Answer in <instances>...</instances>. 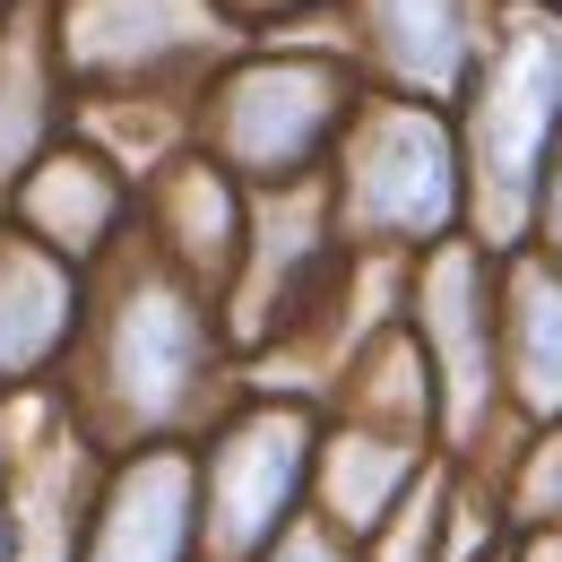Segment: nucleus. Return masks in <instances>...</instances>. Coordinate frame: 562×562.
Returning <instances> with one entry per match:
<instances>
[{"mask_svg":"<svg viewBox=\"0 0 562 562\" xmlns=\"http://www.w3.org/2000/svg\"><path fill=\"white\" fill-rule=\"evenodd\" d=\"M546 234H554V251H562V165H554V200H546Z\"/></svg>","mask_w":562,"mask_h":562,"instance_id":"15","label":"nucleus"},{"mask_svg":"<svg viewBox=\"0 0 562 562\" xmlns=\"http://www.w3.org/2000/svg\"><path fill=\"white\" fill-rule=\"evenodd\" d=\"M519 519H537V528L562 519V424L528 450V468H519Z\"/></svg>","mask_w":562,"mask_h":562,"instance_id":"12","label":"nucleus"},{"mask_svg":"<svg viewBox=\"0 0 562 562\" xmlns=\"http://www.w3.org/2000/svg\"><path fill=\"white\" fill-rule=\"evenodd\" d=\"M35 216H44V234H61V243H95L104 225H113V191L87 173V165H53V182L35 191Z\"/></svg>","mask_w":562,"mask_h":562,"instance_id":"11","label":"nucleus"},{"mask_svg":"<svg viewBox=\"0 0 562 562\" xmlns=\"http://www.w3.org/2000/svg\"><path fill=\"white\" fill-rule=\"evenodd\" d=\"M191 537H200V468L182 450H139L95 510L87 562H191Z\"/></svg>","mask_w":562,"mask_h":562,"instance_id":"6","label":"nucleus"},{"mask_svg":"<svg viewBox=\"0 0 562 562\" xmlns=\"http://www.w3.org/2000/svg\"><path fill=\"white\" fill-rule=\"evenodd\" d=\"M260 562H355V554L338 546V537H329V528H312V519H294V528H285V537H278V546H269Z\"/></svg>","mask_w":562,"mask_h":562,"instance_id":"13","label":"nucleus"},{"mask_svg":"<svg viewBox=\"0 0 562 562\" xmlns=\"http://www.w3.org/2000/svg\"><path fill=\"white\" fill-rule=\"evenodd\" d=\"M329 113H338V87L321 70H251L225 87L216 139H225V156L243 173H294L329 139Z\"/></svg>","mask_w":562,"mask_h":562,"instance_id":"7","label":"nucleus"},{"mask_svg":"<svg viewBox=\"0 0 562 562\" xmlns=\"http://www.w3.org/2000/svg\"><path fill=\"white\" fill-rule=\"evenodd\" d=\"M347 209L363 234H416V243L441 234L450 225V147H441V131L416 122V113H390L355 156Z\"/></svg>","mask_w":562,"mask_h":562,"instance_id":"4","label":"nucleus"},{"mask_svg":"<svg viewBox=\"0 0 562 562\" xmlns=\"http://www.w3.org/2000/svg\"><path fill=\"white\" fill-rule=\"evenodd\" d=\"M562 113V26L554 18H510L502 53L485 78V113H476V147H485V191L493 225H510L528 200V165Z\"/></svg>","mask_w":562,"mask_h":562,"instance_id":"3","label":"nucleus"},{"mask_svg":"<svg viewBox=\"0 0 562 562\" xmlns=\"http://www.w3.org/2000/svg\"><path fill=\"white\" fill-rule=\"evenodd\" d=\"M416 459H424V441H390V432H372V424H347L338 441H321L312 485H321L329 528H347V537L390 528V510L416 485Z\"/></svg>","mask_w":562,"mask_h":562,"instance_id":"8","label":"nucleus"},{"mask_svg":"<svg viewBox=\"0 0 562 562\" xmlns=\"http://www.w3.org/2000/svg\"><path fill=\"white\" fill-rule=\"evenodd\" d=\"M502 372L528 398V416H562V278L519 269L510 278V338H502Z\"/></svg>","mask_w":562,"mask_h":562,"instance_id":"9","label":"nucleus"},{"mask_svg":"<svg viewBox=\"0 0 562 562\" xmlns=\"http://www.w3.org/2000/svg\"><path fill=\"white\" fill-rule=\"evenodd\" d=\"M381 44H390V61L424 87H441V78L459 70V0H381Z\"/></svg>","mask_w":562,"mask_h":562,"instance_id":"10","label":"nucleus"},{"mask_svg":"<svg viewBox=\"0 0 562 562\" xmlns=\"http://www.w3.org/2000/svg\"><path fill=\"white\" fill-rule=\"evenodd\" d=\"M200 372H209V329L191 312V294L165 278H147L122 294L113 312V338H104V390L131 432H165V424L191 416L200 398Z\"/></svg>","mask_w":562,"mask_h":562,"instance_id":"2","label":"nucleus"},{"mask_svg":"<svg viewBox=\"0 0 562 562\" xmlns=\"http://www.w3.org/2000/svg\"><path fill=\"white\" fill-rule=\"evenodd\" d=\"M312 476V424L294 407H251L209 441L200 468V537L216 562H251L294 528V493Z\"/></svg>","mask_w":562,"mask_h":562,"instance_id":"1","label":"nucleus"},{"mask_svg":"<svg viewBox=\"0 0 562 562\" xmlns=\"http://www.w3.org/2000/svg\"><path fill=\"white\" fill-rule=\"evenodd\" d=\"M416 329H424V363L441 372V407L468 432L493 398V303H485V260L476 251H441L424 269Z\"/></svg>","mask_w":562,"mask_h":562,"instance_id":"5","label":"nucleus"},{"mask_svg":"<svg viewBox=\"0 0 562 562\" xmlns=\"http://www.w3.org/2000/svg\"><path fill=\"white\" fill-rule=\"evenodd\" d=\"M519 562H562V528H537V537H528V554Z\"/></svg>","mask_w":562,"mask_h":562,"instance_id":"14","label":"nucleus"}]
</instances>
